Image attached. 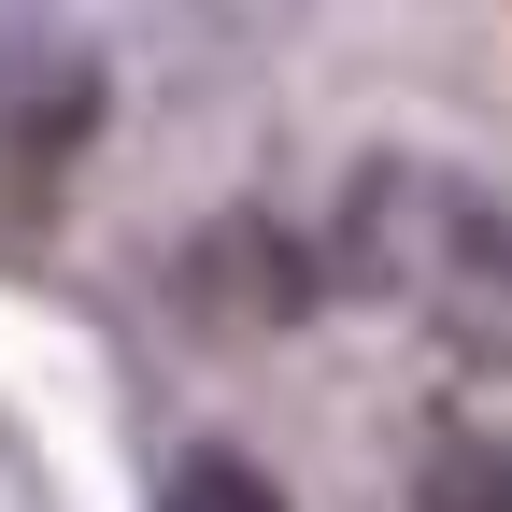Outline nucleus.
<instances>
[{
	"label": "nucleus",
	"instance_id": "f257e3e1",
	"mask_svg": "<svg viewBox=\"0 0 512 512\" xmlns=\"http://www.w3.org/2000/svg\"><path fill=\"white\" fill-rule=\"evenodd\" d=\"M427 512H512V456H456V484H441Z\"/></svg>",
	"mask_w": 512,
	"mask_h": 512
}]
</instances>
